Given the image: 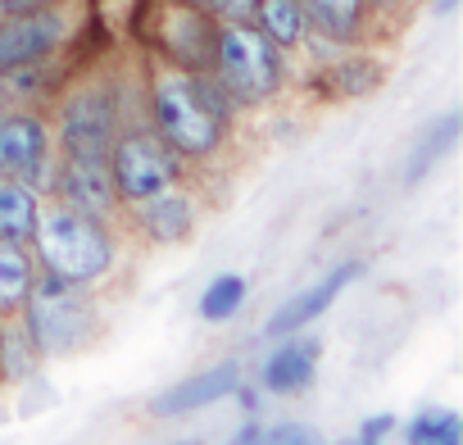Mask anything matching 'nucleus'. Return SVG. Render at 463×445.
Here are the masks:
<instances>
[{
	"label": "nucleus",
	"instance_id": "aec40b11",
	"mask_svg": "<svg viewBox=\"0 0 463 445\" xmlns=\"http://www.w3.org/2000/svg\"><path fill=\"white\" fill-rule=\"evenodd\" d=\"M454 137H458V114H445L440 118V128L436 132H427L422 141H418V150H413V159H409V182H418L449 146H454Z\"/></svg>",
	"mask_w": 463,
	"mask_h": 445
},
{
	"label": "nucleus",
	"instance_id": "a211bd4d",
	"mask_svg": "<svg viewBox=\"0 0 463 445\" xmlns=\"http://www.w3.org/2000/svg\"><path fill=\"white\" fill-rule=\"evenodd\" d=\"M404 436H409V445H463L458 413H449V409H427V413H418Z\"/></svg>",
	"mask_w": 463,
	"mask_h": 445
},
{
	"label": "nucleus",
	"instance_id": "20e7f679",
	"mask_svg": "<svg viewBox=\"0 0 463 445\" xmlns=\"http://www.w3.org/2000/svg\"><path fill=\"white\" fill-rule=\"evenodd\" d=\"M213 60H218V78L227 82V91L237 100H264L282 82L278 46L260 28H250L246 19L227 24L213 37Z\"/></svg>",
	"mask_w": 463,
	"mask_h": 445
},
{
	"label": "nucleus",
	"instance_id": "f8f14e48",
	"mask_svg": "<svg viewBox=\"0 0 463 445\" xmlns=\"http://www.w3.org/2000/svg\"><path fill=\"white\" fill-rule=\"evenodd\" d=\"M314 368H318V346L314 341H282L264 364V386L278 391V395L305 391L314 382Z\"/></svg>",
	"mask_w": 463,
	"mask_h": 445
},
{
	"label": "nucleus",
	"instance_id": "9b49d317",
	"mask_svg": "<svg viewBox=\"0 0 463 445\" xmlns=\"http://www.w3.org/2000/svg\"><path fill=\"white\" fill-rule=\"evenodd\" d=\"M359 273V264H341L336 273H327L318 287H309V291H300L291 305H282L278 314H273V323H269V336H291V332H300L305 323H314L341 291H345V282Z\"/></svg>",
	"mask_w": 463,
	"mask_h": 445
},
{
	"label": "nucleus",
	"instance_id": "5701e85b",
	"mask_svg": "<svg viewBox=\"0 0 463 445\" xmlns=\"http://www.w3.org/2000/svg\"><path fill=\"white\" fill-rule=\"evenodd\" d=\"M395 427V418H386V413H377V418H368L364 422V431H359V440H382L386 431Z\"/></svg>",
	"mask_w": 463,
	"mask_h": 445
},
{
	"label": "nucleus",
	"instance_id": "4468645a",
	"mask_svg": "<svg viewBox=\"0 0 463 445\" xmlns=\"http://www.w3.org/2000/svg\"><path fill=\"white\" fill-rule=\"evenodd\" d=\"M37 191L28 182H0V237L24 246L37 228Z\"/></svg>",
	"mask_w": 463,
	"mask_h": 445
},
{
	"label": "nucleus",
	"instance_id": "6ab92c4d",
	"mask_svg": "<svg viewBox=\"0 0 463 445\" xmlns=\"http://www.w3.org/2000/svg\"><path fill=\"white\" fill-rule=\"evenodd\" d=\"M246 305V278H237V273H222L218 282H209V291H204V300H200V314L209 318V323H222V318H232Z\"/></svg>",
	"mask_w": 463,
	"mask_h": 445
},
{
	"label": "nucleus",
	"instance_id": "1a4fd4ad",
	"mask_svg": "<svg viewBox=\"0 0 463 445\" xmlns=\"http://www.w3.org/2000/svg\"><path fill=\"white\" fill-rule=\"evenodd\" d=\"M237 382H241V373H237V364L227 359V364H213V368H204V373L177 382L173 391L155 395L150 409H155V413H191V409H204V404L232 395V391H237Z\"/></svg>",
	"mask_w": 463,
	"mask_h": 445
},
{
	"label": "nucleus",
	"instance_id": "b1692460",
	"mask_svg": "<svg viewBox=\"0 0 463 445\" xmlns=\"http://www.w3.org/2000/svg\"><path fill=\"white\" fill-rule=\"evenodd\" d=\"M28 10H46V0H0V14H28Z\"/></svg>",
	"mask_w": 463,
	"mask_h": 445
},
{
	"label": "nucleus",
	"instance_id": "0eeeda50",
	"mask_svg": "<svg viewBox=\"0 0 463 445\" xmlns=\"http://www.w3.org/2000/svg\"><path fill=\"white\" fill-rule=\"evenodd\" d=\"M64 37V19L51 10H28V14H5L0 19V73L37 64L46 51H55Z\"/></svg>",
	"mask_w": 463,
	"mask_h": 445
},
{
	"label": "nucleus",
	"instance_id": "dca6fc26",
	"mask_svg": "<svg viewBox=\"0 0 463 445\" xmlns=\"http://www.w3.org/2000/svg\"><path fill=\"white\" fill-rule=\"evenodd\" d=\"M37 273H33V260L19 241H5L0 237V309H14L28 300Z\"/></svg>",
	"mask_w": 463,
	"mask_h": 445
},
{
	"label": "nucleus",
	"instance_id": "393cba45",
	"mask_svg": "<svg viewBox=\"0 0 463 445\" xmlns=\"http://www.w3.org/2000/svg\"><path fill=\"white\" fill-rule=\"evenodd\" d=\"M232 445H264V427H255V422H246L241 431H237V440Z\"/></svg>",
	"mask_w": 463,
	"mask_h": 445
},
{
	"label": "nucleus",
	"instance_id": "7ed1b4c3",
	"mask_svg": "<svg viewBox=\"0 0 463 445\" xmlns=\"http://www.w3.org/2000/svg\"><path fill=\"white\" fill-rule=\"evenodd\" d=\"M24 305H28V332H33L37 350H46V355L78 350L91 336V327H96V309L82 296V287L64 282L55 273L37 278Z\"/></svg>",
	"mask_w": 463,
	"mask_h": 445
},
{
	"label": "nucleus",
	"instance_id": "412c9836",
	"mask_svg": "<svg viewBox=\"0 0 463 445\" xmlns=\"http://www.w3.org/2000/svg\"><path fill=\"white\" fill-rule=\"evenodd\" d=\"M264 445H327V440L314 427H305V422H282V427L264 431Z\"/></svg>",
	"mask_w": 463,
	"mask_h": 445
},
{
	"label": "nucleus",
	"instance_id": "39448f33",
	"mask_svg": "<svg viewBox=\"0 0 463 445\" xmlns=\"http://www.w3.org/2000/svg\"><path fill=\"white\" fill-rule=\"evenodd\" d=\"M105 164H109L114 195L128 200V204L173 186V177H177V150L159 132H123V137H114Z\"/></svg>",
	"mask_w": 463,
	"mask_h": 445
},
{
	"label": "nucleus",
	"instance_id": "4be33fe9",
	"mask_svg": "<svg viewBox=\"0 0 463 445\" xmlns=\"http://www.w3.org/2000/svg\"><path fill=\"white\" fill-rule=\"evenodd\" d=\"M204 5H209L213 14H222L227 24H237V19H250V14H255L260 0H204Z\"/></svg>",
	"mask_w": 463,
	"mask_h": 445
},
{
	"label": "nucleus",
	"instance_id": "f257e3e1",
	"mask_svg": "<svg viewBox=\"0 0 463 445\" xmlns=\"http://www.w3.org/2000/svg\"><path fill=\"white\" fill-rule=\"evenodd\" d=\"M37 255L46 264V273L64 278V282H96L100 273H109L114 264V246L109 232L100 222L73 204H51L37 213V228H33Z\"/></svg>",
	"mask_w": 463,
	"mask_h": 445
},
{
	"label": "nucleus",
	"instance_id": "2eb2a0df",
	"mask_svg": "<svg viewBox=\"0 0 463 445\" xmlns=\"http://www.w3.org/2000/svg\"><path fill=\"white\" fill-rule=\"evenodd\" d=\"M300 10L323 37L350 42L359 33V19H364V0H300Z\"/></svg>",
	"mask_w": 463,
	"mask_h": 445
},
{
	"label": "nucleus",
	"instance_id": "6e6552de",
	"mask_svg": "<svg viewBox=\"0 0 463 445\" xmlns=\"http://www.w3.org/2000/svg\"><path fill=\"white\" fill-rule=\"evenodd\" d=\"M46 173V123L33 114L0 118V177H42Z\"/></svg>",
	"mask_w": 463,
	"mask_h": 445
},
{
	"label": "nucleus",
	"instance_id": "f3484780",
	"mask_svg": "<svg viewBox=\"0 0 463 445\" xmlns=\"http://www.w3.org/2000/svg\"><path fill=\"white\" fill-rule=\"evenodd\" d=\"M255 19H260V33L273 46H296L305 37V10H300V0H260Z\"/></svg>",
	"mask_w": 463,
	"mask_h": 445
},
{
	"label": "nucleus",
	"instance_id": "ddd939ff",
	"mask_svg": "<svg viewBox=\"0 0 463 445\" xmlns=\"http://www.w3.org/2000/svg\"><path fill=\"white\" fill-rule=\"evenodd\" d=\"M137 218H141V228L155 237V241H182L191 232V200L173 186L137 200Z\"/></svg>",
	"mask_w": 463,
	"mask_h": 445
},
{
	"label": "nucleus",
	"instance_id": "c85d7f7f",
	"mask_svg": "<svg viewBox=\"0 0 463 445\" xmlns=\"http://www.w3.org/2000/svg\"><path fill=\"white\" fill-rule=\"evenodd\" d=\"M0 118H5V114H0Z\"/></svg>",
	"mask_w": 463,
	"mask_h": 445
},
{
	"label": "nucleus",
	"instance_id": "a878e982",
	"mask_svg": "<svg viewBox=\"0 0 463 445\" xmlns=\"http://www.w3.org/2000/svg\"><path fill=\"white\" fill-rule=\"evenodd\" d=\"M373 5H382V10H391V5H400V0H373Z\"/></svg>",
	"mask_w": 463,
	"mask_h": 445
},
{
	"label": "nucleus",
	"instance_id": "423d86ee",
	"mask_svg": "<svg viewBox=\"0 0 463 445\" xmlns=\"http://www.w3.org/2000/svg\"><path fill=\"white\" fill-rule=\"evenodd\" d=\"M64 155L69 159H109L114 146V96L100 87H87L78 96H69L64 105Z\"/></svg>",
	"mask_w": 463,
	"mask_h": 445
},
{
	"label": "nucleus",
	"instance_id": "f03ea898",
	"mask_svg": "<svg viewBox=\"0 0 463 445\" xmlns=\"http://www.w3.org/2000/svg\"><path fill=\"white\" fill-rule=\"evenodd\" d=\"M222 100L191 73H164L155 82V123L177 155H209L222 137Z\"/></svg>",
	"mask_w": 463,
	"mask_h": 445
},
{
	"label": "nucleus",
	"instance_id": "cd10ccee",
	"mask_svg": "<svg viewBox=\"0 0 463 445\" xmlns=\"http://www.w3.org/2000/svg\"><path fill=\"white\" fill-rule=\"evenodd\" d=\"M195 5H204V0H195Z\"/></svg>",
	"mask_w": 463,
	"mask_h": 445
},
{
	"label": "nucleus",
	"instance_id": "bb28decb",
	"mask_svg": "<svg viewBox=\"0 0 463 445\" xmlns=\"http://www.w3.org/2000/svg\"><path fill=\"white\" fill-rule=\"evenodd\" d=\"M341 445H377V440H359V436H354V440H341Z\"/></svg>",
	"mask_w": 463,
	"mask_h": 445
},
{
	"label": "nucleus",
	"instance_id": "9d476101",
	"mask_svg": "<svg viewBox=\"0 0 463 445\" xmlns=\"http://www.w3.org/2000/svg\"><path fill=\"white\" fill-rule=\"evenodd\" d=\"M60 195H64V204H73V209H82L91 218L105 213L118 200L105 159H69L64 173H60Z\"/></svg>",
	"mask_w": 463,
	"mask_h": 445
}]
</instances>
